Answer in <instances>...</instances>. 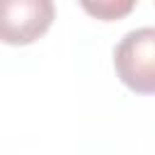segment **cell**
<instances>
[{
  "mask_svg": "<svg viewBox=\"0 0 155 155\" xmlns=\"http://www.w3.org/2000/svg\"><path fill=\"white\" fill-rule=\"evenodd\" d=\"M116 78L138 94H155V27H138L114 46Z\"/></svg>",
  "mask_w": 155,
  "mask_h": 155,
  "instance_id": "6da1fadb",
  "label": "cell"
},
{
  "mask_svg": "<svg viewBox=\"0 0 155 155\" xmlns=\"http://www.w3.org/2000/svg\"><path fill=\"white\" fill-rule=\"evenodd\" d=\"M51 0H5L0 10V34L10 46H27L44 36L53 22Z\"/></svg>",
  "mask_w": 155,
  "mask_h": 155,
  "instance_id": "7a4b0ae2",
  "label": "cell"
},
{
  "mask_svg": "<svg viewBox=\"0 0 155 155\" xmlns=\"http://www.w3.org/2000/svg\"><path fill=\"white\" fill-rule=\"evenodd\" d=\"M133 7H136V2H133V0H97V2L85 0V2H82V10H85V12H90L92 17L102 19V22L119 19V17L128 15Z\"/></svg>",
  "mask_w": 155,
  "mask_h": 155,
  "instance_id": "3957f363",
  "label": "cell"
}]
</instances>
